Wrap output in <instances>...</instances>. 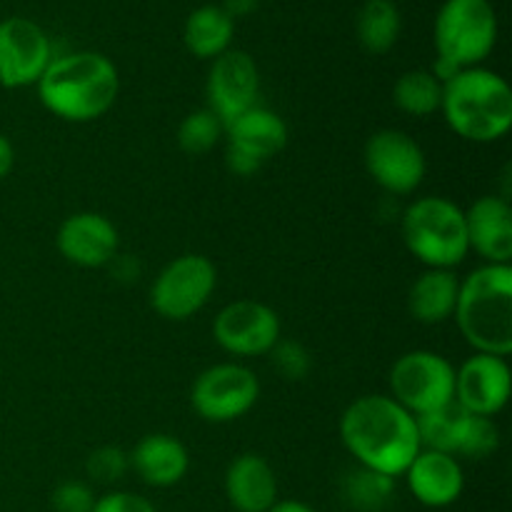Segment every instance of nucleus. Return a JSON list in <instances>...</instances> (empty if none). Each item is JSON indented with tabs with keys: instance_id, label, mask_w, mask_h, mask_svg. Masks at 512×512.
Returning a JSON list of instances; mask_svg holds the SVG:
<instances>
[{
	"instance_id": "obj_20",
	"label": "nucleus",
	"mask_w": 512,
	"mask_h": 512,
	"mask_svg": "<svg viewBox=\"0 0 512 512\" xmlns=\"http://www.w3.org/2000/svg\"><path fill=\"white\" fill-rule=\"evenodd\" d=\"M130 468L145 485L170 488L185 478L190 468V455L178 438L165 433L145 435L130 453Z\"/></svg>"
},
{
	"instance_id": "obj_8",
	"label": "nucleus",
	"mask_w": 512,
	"mask_h": 512,
	"mask_svg": "<svg viewBox=\"0 0 512 512\" xmlns=\"http://www.w3.org/2000/svg\"><path fill=\"white\" fill-rule=\"evenodd\" d=\"M218 283V270L205 255H180L170 260L150 288V305L165 320H188L203 308Z\"/></svg>"
},
{
	"instance_id": "obj_32",
	"label": "nucleus",
	"mask_w": 512,
	"mask_h": 512,
	"mask_svg": "<svg viewBox=\"0 0 512 512\" xmlns=\"http://www.w3.org/2000/svg\"><path fill=\"white\" fill-rule=\"evenodd\" d=\"M90 512H158L148 498L138 493H128V490H113V493L103 495L95 500Z\"/></svg>"
},
{
	"instance_id": "obj_26",
	"label": "nucleus",
	"mask_w": 512,
	"mask_h": 512,
	"mask_svg": "<svg viewBox=\"0 0 512 512\" xmlns=\"http://www.w3.org/2000/svg\"><path fill=\"white\" fill-rule=\"evenodd\" d=\"M395 478H388L375 470L360 468L345 475L343 480V498L350 508L358 512H378L393 500Z\"/></svg>"
},
{
	"instance_id": "obj_9",
	"label": "nucleus",
	"mask_w": 512,
	"mask_h": 512,
	"mask_svg": "<svg viewBox=\"0 0 512 512\" xmlns=\"http://www.w3.org/2000/svg\"><path fill=\"white\" fill-rule=\"evenodd\" d=\"M258 398V375L240 363H218L203 370L190 390L193 410L208 423H233L250 413Z\"/></svg>"
},
{
	"instance_id": "obj_10",
	"label": "nucleus",
	"mask_w": 512,
	"mask_h": 512,
	"mask_svg": "<svg viewBox=\"0 0 512 512\" xmlns=\"http://www.w3.org/2000/svg\"><path fill=\"white\" fill-rule=\"evenodd\" d=\"M363 158L370 178L390 195L415 193L428 173L423 148L403 130L388 128L370 135Z\"/></svg>"
},
{
	"instance_id": "obj_31",
	"label": "nucleus",
	"mask_w": 512,
	"mask_h": 512,
	"mask_svg": "<svg viewBox=\"0 0 512 512\" xmlns=\"http://www.w3.org/2000/svg\"><path fill=\"white\" fill-rule=\"evenodd\" d=\"M95 493L88 483L83 480H65L58 488L53 490V503L55 512H90L95 505Z\"/></svg>"
},
{
	"instance_id": "obj_34",
	"label": "nucleus",
	"mask_w": 512,
	"mask_h": 512,
	"mask_svg": "<svg viewBox=\"0 0 512 512\" xmlns=\"http://www.w3.org/2000/svg\"><path fill=\"white\" fill-rule=\"evenodd\" d=\"M15 165V148L8 140V135L0 133V180L8 178V173Z\"/></svg>"
},
{
	"instance_id": "obj_2",
	"label": "nucleus",
	"mask_w": 512,
	"mask_h": 512,
	"mask_svg": "<svg viewBox=\"0 0 512 512\" xmlns=\"http://www.w3.org/2000/svg\"><path fill=\"white\" fill-rule=\"evenodd\" d=\"M45 110L68 123H90L108 113L118 100L120 78L113 60L95 50L55 55L38 80Z\"/></svg>"
},
{
	"instance_id": "obj_19",
	"label": "nucleus",
	"mask_w": 512,
	"mask_h": 512,
	"mask_svg": "<svg viewBox=\"0 0 512 512\" xmlns=\"http://www.w3.org/2000/svg\"><path fill=\"white\" fill-rule=\"evenodd\" d=\"M225 495L238 512H268L278 503V478L260 455H238L225 470Z\"/></svg>"
},
{
	"instance_id": "obj_6",
	"label": "nucleus",
	"mask_w": 512,
	"mask_h": 512,
	"mask_svg": "<svg viewBox=\"0 0 512 512\" xmlns=\"http://www.w3.org/2000/svg\"><path fill=\"white\" fill-rule=\"evenodd\" d=\"M438 58L458 70L483 63L498 43V13L490 0H445L433 23Z\"/></svg>"
},
{
	"instance_id": "obj_4",
	"label": "nucleus",
	"mask_w": 512,
	"mask_h": 512,
	"mask_svg": "<svg viewBox=\"0 0 512 512\" xmlns=\"http://www.w3.org/2000/svg\"><path fill=\"white\" fill-rule=\"evenodd\" d=\"M455 320L478 353L508 358L512 353V268L480 265L460 280Z\"/></svg>"
},
{
	"instance_id": "obj_7",
	"label": "nucleus",
	"mask_w": 512,
	"mask_h": 512,
	"mask_svg": "<svg viewBox=\"0 0 512 512\" xmlns=\"http://www.w3.org/2000/svg\"><path fill=\"white\" fill-rule=\"evenodd\" d=\"M390 398L408 413L423 415L455 400V368L433 350H413L395 360L390 370Z\"/></svg>"
},
{
	"instance_id": "obj_22",
	"label": "nucleus",
	"mask_w": 512,
	"mask_h": 512,
	"mask_svg": "<svg viewBox=\"0 0 512 512\" xmlns=\"http://www.w3.org/2000/svg\"><path fill=\"white\" fill-rule=\"evenodd\" d=\"M235 35V20L220 5H200L188 15L183 28L185 48L200 60H215L228 53Z\"/></svg>"
},
{
	"instance_id": "obj_33",
	"label": "nucleus",
	"mask_w": 512,
	"mask_h": 512,
	"mask_svg": "<svg viewBox=\"0 0 512 512\" xmlns=\"http://www.w3.org/2000/svg\"><path fill=\"white\" fill-rule=\"evenodd\" d=\"M260 5V0H223V5L220 8L225 10V13L230 15V18H245V15L255 13Z\"/></svg>"
},
{
	"instance_id": "obj_11",
	"label": "nucleus",
	"mask_w": 512,
	"mask_h": 512,
	"mask_svg": "<svg viewBox=\"0 0 512 512\" xmlns=\"http://www.w3.org/2000/svg\"><path fill=\"white\" fill-rule=\"evenodd\" d=\"M53 43L35 20L13 15L0 20V85L8 90L38 85L53 60Z\"/></svg>"
},
{
	"instance_id": "obj_28",
	"label": "nucleus",
	"mask_w": 512,
	"mask_h": 512,
	"mask_svg": "<svg viewBox=\"0 0 512 512\" xmlns=\"http://www.w3.org/2000/svg\"><path fill=\"white\" fill-rule=\"evenodd\" d=\"M130 468V455L125 450L115 448V445H103V448L93 450L85 463V470H88V478L93 483H118V480L125 478Z\"/></svg>"
},
{
	"instance_id": "obj_23",
	"label": "nucleus",
	"mask_w": 512,
	"mask_h": 512,
	"mask_svg": "<svg viewBox=\"0 0 512 512\" xmlns=\"http://www.w3.org/2000/svg\"><path fill=\"white\" fill-rule=\"evenodd\" d=\"M470 420H473V415H470L463 405L455 403V400L430 410V413L415 415L420 448L458 455L465 433H468Z\"/></svg>"
},
{
	"instance_id": "obj_30",
	"label": "nucleus",
	"mask_w": 512,
	"mask_h": 512,
	"mask_svg": "<svg viewBox=\"0 0 512 512\" xmlns=\"http://www.w3.org/2000/svg\"><path fill=\"white\" fill-rule=\"evenodd\" d=\"M270 363L285 380H303L310 373V353L295 340H278L270 350Z\"/></svg>"
},
{
	"instance_id": "obj_1",
	"label": "nucleus",
	"mask_w": 512,
	"mask_h": 512,
	"mask_svg": "<svg viewBox=\"0 0 512 512\" xmlns=\"http://www.w3.org/2000/svg\"><path fill=\"white\" fill-rule=\"evenodd\" d=\"M340 438L360 468L400 478L420 453L415 415L390 395H363L345 408Z\"/></svg>"
},
{
	"instance_id": "obj_27",
	"label": "nucleus",
	"mask_w": 512,
	"mask_h": 512,
	"mask_svg": "<svg viewBox=\"0 0 512 512\" xmlns=\"http://www.w3.org/2000/svg\"><path fill=\"white\" fill-rule=\"evenodd\" d=\"M225 135V125L213 110L203 108L185 115L178 128V145L188 155H205L220 143Z\"/></svg>"
},
{
	"instance_id": "obj_25",
	"label": "nucleus",
	"mask_w": 512,
	"mask_h": 512,
	"mask_svg": "<svg viewBox=\"0 0 512 512\" xmlns=\"http://www.w3.org/2000/svg\"><path fill=\"white\" fill-rule=\"evenodd\" d=\"M393 100L403 113L413 115V118H428L440 110L443 83L430 70H408L395 83Z\"/></svg>"
},
{
	"instance_id": "obj_16",
	"label": "nucleus",
	"mask_w": 512,
	"mask_h": 512,
	"mask_svg": "<svg viewBox=\"0 0 512 512\" xmlns=\"http://www.w3.org/2000/svg\"><path fill=\"white\" fill-rule=\"evenodd\" d=\"M60 255L80 268H103L118 255V228L100 213H75L58 228Z\"/></svg>"
},
{
	"instance_id": "obj_14",
	"label": "nucleus",
	"mask_w": 512,
	"mask_h": 512,
	"mask_svg": "<svg viewBox=\"0 0 512 512\" xmlns=\"http://www.w3.org/2000/svg\"><path fill=\"white\" fill-rule=\"evenodd\" d=\"M205 95L208 110H213L223 125L255 108L260 98V73L253 55L230 48L228 53L215 58L205 83Z\"/></svg>"
},
{
	"instance_id": "obj_24",
	"label": "nucleus",
	"mask_w": 512,
	"mask_h": 512,
	"mask_svg": "<svg viewBox=\"0 0 512 512\" xmlns=\"http://www.w3.org/2000/svg\"><path fill=\"white\" fill-rule=\"evenodd\" d=\"M403 18L393 0H365L355 18V33L368 53L383 55L398 43Z\"/></svg>"
},
{
	"instance_id": "obj_12",
	"label": "nucleus",
	"mask_w": 512,
	"mask_h": 512,
	"mask_svg": "<svg viewBox=\"0 0 512 512\" xmlns=\"http://www.w3.org/2000/svg\"><path fill=\"white\" fill-rule=\"evenodd\" d=\"M225 138H228L225 163H228L230 173L248 178L263 168L265 160L285 148L288 125L278 113L255 105L248 113L225 125Z\"/></svg>"
},
{
	"instance_id": "obj_13",
	"label": "nucleus",
	"mask_w": 512,
	"mask_h": 512,
	"mask_svg": "<svg viewBox=\"0 0 512 512\" xmlns=\"http://www.w3.org/2000/svg\"><path fill=\"white\" fill-rule=\"evenodd\" d=\"M213 338L225 353L258 358L268 355L280 340V318L260 300H235L215 315Z\"/></svg>"
},
{
	"instance_id": "obj_29",
	"label": "nucleus",
	"mask_w": 512,
	"mask_h": 512,
	"mask_svg": "<svg viewBox=\"0 0 512 512\" xmlns=\"http://www.w3.org/2000/svg\"><path fill=\"white\" fill-rule=\"evenodd\" d=\"M500 445V430L493 423V418H480L473 415L468 425V433H465L463 445H460L458 455H465L470 460H483L488 455H493Z\"/></svg>"
},
{
	"instance_id": "obj_35",
	"label": "nucleus",
	"mask_w": 512,
	"mask_h": 512,
	"mask_svg": "<svg viewBox=\"0 0 512 512\" xmlns=\"http://www.w3.org/2000/svg\"><path fill=\"white\" fill-rule=\"evenodd\" d=\"M268 512H318L313 510L310 505L300 503V500H278Z\"/></svg>"
},
{
	"instance_id": "obj_17",
	"label": "nucleus",
	"mask_w": 512,
	"mask_h": 512,
	"mask_svg": "<svg viewBox=\"0 0 512 512\" xmlns=\"http://www.w3.org/2000/svg\"><path fill=\"white\" fill-rule=\"evenodd\" d=\"M470 250L485 265H510L512 260V208L503 195H483L465 210Z\"/></svg>"
},
{
	"instance_id": "obj_21",
	"label": "nucleus",
	"mask_w": 512,
	"mask_h": 512,
	"mask_svg": "<svg viewBox=\"0 0 512 512\" xmlns=\"http://www.w3.org/2000/svg\"><path fill=\"white\" fill-rule=\"evenodd\" d=\"M460 295V278L455 270L428 268L415 278L408 295V308L418 323L440 325L455 315Z\"/></svg>"
},
{
	"instance_id": "obj_5",
	"label": "nucleus",
	"mask_w": 512,
	"mask_h": 512,
	"mask_svg": "<svg viewBox=\"0 0 512 512\" xmlns=\"http://www.w3.org/2000/svg\"><path fill=\"white\" fill-rule=\"evenodd\" d=\"M405 248L428 268L453 270L470 253L465 210L440 195L413 200L403 213Z\"/></svg>"
},
{
	"instance_id": "obj_18",
	"label": "nucleus",
	"mask_w": 512,
	"mask_h": 512,
	"mask_svg": "<svg viewBox=\"0 0 512 512\" xmlns=\"http://www.w3.org/2000/svg\"><path fill=\"white\" fill-rule=\"evenodd\" d=\"M405 480L413 498L425 508H448L465 488V473L458 458L438 450H420L405 470Z\"/></svg>"
},
{
	"instance_id": "obj_15",
	"label": "nucleus",
	"mask_w": 512,
	"mask_h": 512,
	"mask_svg": "<svg viewBox=\"0 0 512 512\" xmlns=\"http://www.w3.org/2000/svg\"><path fill=\"white\" fill-rule=\"evenodd\" d=\"M510 388V365L498 355L475 353L455 370V403L463 405L470 415H498L508 405Z\"/></svg>"
},
{
	"instance_id": "obj_3",
	"label": "nucleus",
	"mask_w": 512,
	"mask_h": 512,
	"mask_svg": "<svg viewBox=\"0 0 512 512\" xmlns=\"http://www.w3.org/2000/svg\"><path fill=\"white\" fill-rule=\"evenodd\" d=\"M440 110L453 133L470 143H495L512 128L508 80L488 68H463L443 83Z\"/></svg>"
}]
</instances>
